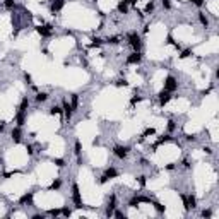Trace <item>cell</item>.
<instances>
[{
  "mask_svg": "<svg viewBox=\"0 0 219 219\" xmlns=\"http://www.w3.org/2000/svg\"><path fill=\"white\" fill-rule=\"evenodd\" d=\"M128 43H130V46L135 50V52H140V46H142V43H140V38H139V34L137 33H128Z\"/></svg>",
  "mask_w": 219,
  "mask_h": 219,
  "instance_id": "1",
  "label": "cell"
},
{
  "mask_svg": "<svg viewBox=\"0 0 219 219\" xmlns=\"http://www.w3.org/2000/svg\"><path fill=\"white\" fill-rule=\"evenodd\" d=\"M178 89V82H176V79L173 77V75H168L166 79H164V91H176Z\"/></svg>",
  "mask_w": 219,
  "mask_h": 219,
  "instance_id": "2",
  "label": "cell"
},
{
  "mask_svg": "<svg viewBox=\"0 0 219 219\" xmlns=\"http://www.w3.org/2000/svg\"><path fill=\"white\" fill-rule=\"evenodd\" d=\"M72 200L75 207H82V199H81V192H79V185L74 183L72 185Z\"/></svg>",
  "mask_w": 219,
  "mask_h": 219,
  "instance_id": "3",
  "label": "cell"
},
{
  "mask_svg": "<svg viewBox=\"0 0 219 219\" xmlns=\"http://www.w3.org/2000/svg\"><path fill=\"white\" fill-rule=\"evenodd\" d=\"M128 151H130V147H127V146H116L115 149H113L115 156H116V158H120V159H125V158H127Z\"/></svg>",
  "mask_w": 219,
  "mask_h": 219,
  "instance_id": "4",
  "label": "cell"
},
{
  "mask_svg": "<svg viewBox=\"0 0 219 219\" xmlns=\"http://www.w3.org/2000/svg\"><path fill=\"white\" fill-rule=\"evenodd\" d=\"M63 5H65V0H53V2H52V5H50L52 14L58 12V10H62V9H63Z\"/></svg>",
  "mask_w": 219,
  "mask_h": 219,
  "instance_id": "5",
  "label": "cell"
},
{
  "mask_svg": "<svg viewBox=\"0 0 219 219\" xmlns=\"http://www.w3.org/2000/svg\"><path fill=\"white\" fill-rule=\"evenodd\" d=\"M115 204H116V197H115V195H111L110 204H108V207H106V216H108V218H111V216H113V211H115V207H116Z\"/></svg>",
  "mask_w": 219,
  "mask_h": 219,
  "instance_id": "6",
  "label": "cell"
},
{
  "mask_svg": "<svg viewBox=\"0 0 219 219\" xmlns=\"http://www.w3.org/2000/svg\"><path fill=\"white\" fill-rule=\"evenodd\" d=\"M140 60H142L140 52H134V53L127 58V63H140Z\"/></svg>",
  "mask_w": 219,
  "mask_h": 219,
  "instance_id": "7",
  "label": "cell"
},
{
  "mask_svg": "<svg viewBox=\"0 0 219 219\" xmlns=\"http://www.w3.org/2000/svg\"><path fill=\"white\" fill-rule=\"evenodd\" d=\"M171 99V94H169V91H161L159 92V105L161 106H164L168 101Z\"/></svg>",
  "mask_w": 219,
  "mask_h": 219,
  "instance_id": "8",
  "label": "cell"
},
{
  "mask_svg": "<svg viewBox=\"0 0 219 219\" xmlns=\"http://www.w3.org/2000/svg\"><path fill=\"white\" fill-rule=\"evenodd\" d=\"M36 31L41 36H50L52 34V26H39V28H36Z\"/></svg>",
  "mask_w": 219,
  "mask_h": 219,
  "instance_id": "9",
  "label": "cell"
},
{
  "mask_svg": "<svg viewBox=\"0 0 219 219\" xmlns=\"http://www.w3.org/2000/svg\"><path fill=\"white\" fill-rule=\"evenodd\" d=\"M118 176V171L115 169V168H108L106 171H105V178L106 180H110V178H116Z\"/></svg>",
  "mask_w": 219,
  "mask_h": 219,
  "instance_id": "10",
  "label": "cell"
},
{
  "mask_svg": "<svg viewBox=\"0 0 219 219\" xmlns=\"http://www.w3.org/2000/svg\"><path fill=\"white\" fill-rule=\"evenodd\" d=\"M16 120H17V127H22L26 122V111H19L16 115Z\"/></svg>",
  "mask_w": 219,
  "mask_h": 219,
  "instance_id": "11",
  "label": "cell"
},
{
  "mask_svg": "<svg viewBox=\"0 0 219 219\" xmlns=\"http://www.w3.org/2000/svg\"><path fill=\"white\" fill-rule=\"evenodd\" d=\"M31 202H33V194H31V192H29V194H24V195L19 199V204H22V205H24V204H31Z\"/></svg>",
  "mask_w": 219,
  "mask_h": 219,
  "instance_id": "12",
  "label": "cell"
},
{
  "mask_svg": "<svg viewBox=\"0 0 219 219\" xmlns=\"http://www.w3.org/2000/svg\"><path fill=\"white\" fill-rule=\"evenodd\" d=\"M127 9H128V0H120V3H118V12H120V14H127Z\"/></svg>",
  "mask_w": 219,
  "mask_h": 219,
  "instance_id": "13",
  "label": "cell"
},
{
  "mask_svg": "<svg viewBox=\"0 0 219 219\" xmlns=\"http://www.w3.org/2000/svg\"><path fill=\"white\" fill-rule=\"evenodd\" d=\"M63 113H65V118L70 120V116H72V106L69 103H63Z\"/></svg>",
  "mask_w": 219,
  "mask_h": 219,
  "instance_id": "14",
  "label": "cell"
},
{
  "mask_svg": "<svg viewBox=\"0 0 219 219\" xmlns=\"http://www.w3.org/2000/svg\"><path fill=\"white\" fill-rule=\"evenodd\" d=\"M21 135H22L21 127H16L14 130H12V139H14V142H19V140H21Z\"/></svg>",
  "mask_w": 219,
  "mask_h": 219,
  "instance_id": "15",
  "label": "cell"
},
{
  "mask_svg": "<svg viewBox=\"0 0 219 219\" xmlns=\"http://www.w3.org/2000/svg\"><path fill=\"white\" fill-rule=\"evenodd\" d=\"M46 99H48V94H46V92H38L36 94V101L38 103H45Z\"/></svg>",
  "mask_w": 219,
  "mask_h": 219,
  "instance_id": "16",
  "label": "cell"
},
{
  "mask_svg": "<svg viewBox=\"0 0 219 219\" xmlns=\"http://www.w3.org/2000/svg\"><path fill=\"white\" fill-rule=\"evenodd\" d=\"M29 106V99L28 98H22V101H21V106H19V111H26Z\"/></svg>",
  "mask_w": 219,
  "mask_h": 219,
  "instance_id": "17",
  "label": "cell"
},
{
  "mask_svg": "<svg viewBox=\"0 0 219 219\" xmlns=\"http://www.w3.org/2000/svg\"><path fill=\"white\" fill-rule=\"evenodd\" d=\"M3 5H5V9L12 10V9H16V0H5V2H3Z\"/></svg>",
  "mask_w": 219,
  "mask_h": 219,
  "instance_id": "18",
  "label": "cell"
},
{
  "mask_svg": "<svg viewBox=\"0 0 219 219\" xmlns=\"http://www.w3.org/2000/svg\"><path fill=\"white\" fill-rule=\"evenodd\" d=\"M199 21L202 22V26H205V28L209 26V19L204 16V12H199Z\"/></svg>",
  "mask_w": 219,
  "mask_h": 219,
  "instance_id": "19",
  "label": "cell"
},
{
  "mask_svg": "<svg viewBox=\"0 0 219 219\" xmlns=\"http://www.w3.org/2000/svg\"><path fill=\"white\" fill-rule=\"evenodd\" d=\"M152 205H154V209H156L158 212H164V211H166V207H164L163 204H159V202H152Z\"/></svg>",
  "mask_w": 219,
  "mask_h": 219,
  "instance_id": "20",
  "label": "cell"
},
{
  "mask_svg": "<svg viewBox=\"0 0 219 219\" xmlns=\"http://www.w3.org/2000/svg\"><path fill=\"white\" fill-rule=\"evenodd\" d=\"M187 202H188V209H194V207H195V204H197V202H195V197H194V195L187 197Z\"/></svg>",
  "mask_w": 219,
  "mask_h": 219,
  "instance_id": "21",
  "label": "cell"
},
{
  "mask_svg": "<svg viewBox=\"0 0 219 219\" xmlns=\"http://www.w3.org/2000/svg\"><path fill=\"white\" fill-rule=\"evenodd\" d=\"M70 106H72V111L77 110V106H79V98H77V94H74L72 96V105H70Z\"/></svg>",
  "mask_w": 219,
  "mask_h": 219,
  "instance_id": "22",
  "label": "cell"
},
{
  "mask_svg": "<svg viewBox=\"0 0 219 219\" xmlns=\"http://www.w3.org/2000/svg\"><path fill=\"white\" fill-rule=\"evenodd\" d=\"M60 185H62V182H60V180H55V182L50 185V190H58V188H60Z\"/></svg>",
  "mask_w": 219,
  "mask_h": 219,
  "instance_id": "23",
  "label": "cell"
},
{
  "mask_svg": "<svg viewBox=\"0 0 219 219\" xmlns=\"http://www.w3.org/2000/svg\"><path fill=\"white\" fill-rule=\"evenodd\" d=\"M75 154H77V158L81 159V142H79V140H75Z\"/></svg>",
  "mask_w": 219,
  "mask_h": 219,
  "instance_id": "24",
  "label": "cell"
},
{
  "mask_svg": "<svg viewBox=\"0 0 219 219\" xmlns=\"http://www.w3.org/2000/svg\"><path fill=\"white\" fill-rule=\"evenodd\" d=\"M60 111H62L60 106H52V108H50V113H52V115H60Z\"/></svg>",
  "mask_w": 219,
  "mask_h": 219,
  "instance_id": "25",
  "label": "cell"
},
{
  "mask_svg": "<svg viewBox=\"0 0 219 219\" xmlns=\"http://www.w3.org/2000/svg\"><path fill=\"white\" fill-rule=\"evenodd\" d=\"M108 43H110V45H118V43H120V38H118V36L110 38V39H108Z\"/></svg>",
  "mask_w": 219,
  "mask_h": 219,
  "instance_id": "26",
  "label": "cell"
},
{
  "mask_svg": "<svg viewBox=\"0 0 219 219\" xmlns=\"http://www.w3.org/2000/svg\"><path fill=\"white\" fill-rule=\"evenodd\" d=\"M53 164H56L58 168H63L65 166V161L63 159H53Z\"/></svg>",
  "mask_w": 219,
  "mask_h": 219,
  "instance_id": "27",
  "label": "cell"
},
{
  "mask_svg": "<svg viewBox=\"0 0 219 219\" xmlns=\"http://www.w3.org/2000/svg\"><path fill=\"white\" fill-rule=\"evenodd\" d=\"M152 10H154V3L151 2V3H147V7H146V12H147V14H151Z\"/></svg>",
  "mask_w": 219,
  "mask_h": 219,
  "instance_id": "28",
  "label": "cell"
},
{
  "mask_svg": "<svg viewBox=\"0 0 219 219\" xmlns=\"http://www.w3.org/2000/svg\"><path fill=\"white\" fill-rule=\"evenodd\" d=\"M190 55H192V50H185V52H182L180 58H187V56H190Z\"/></svg>",
  "mask_w": 219,
  "mask_h": 219,
  "instance_id": "29",
  "label": "cell"
},
{
  "mask_svg": "<svg viewBox=\"0 0 219 219\" xmlns=\"http://www.w3.org/2000/svg\"><path fill=\"white\" fill-rule=\"evenodd\" d=\"M60 212H62L60 209H52V211H48V214H50V216H58Z\"/></svg>",
  "mask_w": 219,
  "mask_h": 219,
  "instance_id": "30",
  "label": "cell"
},
{
  "mask_svg": "<svg viewBox=\"0 0 219 219\" xmlns=\"http://www.w3.org/2000/svg\"><path fill=\"white\" fill-rule=\"evenodd\" d=\"M101 43H103V41H101L99 38H94V39H92V46H101Z\"/></svg>",
  "mask_w": 219,
  "mask_h": 219,
  "instance_id": "31",
  "label": "cell"
},
{
  "mask_svg": "<svg viewBox=\"0 0 219 219\" xmlns=\"http://www.w3.org/2000/svg\"><path fill=\"white\" fill-rule=\"evenodd\" d=\"M62 212H63V216H67V218H69V216L72 214V211H70L69 207H63V209H62Z\"/></svg>",
  "mask_w": 219,
  "mask_h": 219,
  "instance_id": "32",
  "label": "cell"
},
{
  "mask_svg": "<svg viewBox=\"0 0 219 219\" xmlns=\"http://www.w3.org/2000/svg\"><path fill=\"white\" fill-rule=\"evenodd\" d=\"M116 86H118V87H122V86H127V81H125V79H120V81H116Z\"/></svg>",
  "mask_w": 219,
  "mask_h": 219,
  "instance_id": "33",
  "label": "cell"
},
{
  "mask_svg": "<svg viewBox=\"0 0 219 219\" xmlns=\"http://www.w3.org/2000/svg\"><path fill=\"white\" fill-rule=\"evenodd\" d=\"M168 130H169V132H171V130H175V122H173V120H169V122H168Z\"/></svg>",
  "mask_w": 219,
  "mask_h": 219,
  "instance_id": "34",
  "label": "cell"
},
{
  "mask_svg": "<svg viewBox=\"0 0 219 219\" xmlns=\"http://www.w3.org/2000/svg\"><path fill=\"white\" fill-rule=\"evenodd\" d=\"M161 3H163V7H164V9H169V7H171L169 0H161Z\"/></svg>",
  "mask_w": 219,
  "mask_h": 219,
  "instance_id": "35",
  "label": "cell"
},
{
  "mask_svg": "<svg viewBox=\"0 0 219 219\" xmlns=\"http://www.w3.org/2000/svg\"><path fill=\"white\" fill-rule=\"evenodd\" d=\"M192 3L197 5V7H202V5H204V0H192Z\"/></svg>",
  "mask_w": 219,
  "mask_h": 219,
  "instance_id": "36",
  "label": "cell"
},
{
  "mask_svg": "<svg viewBox=\"0 0 219 219\" xmlns=\"http://www.w3.org/2000/svg\"><path fill=\"white\" fill-rule=\"evenodd\" d=\"M154 134V128H147L146 132H144V137H147V135H152Z\"/></svg>",
  "mask_w": 219,
  "mask_h": 219,
  "instance_id": "37",
  "label": "cell"
},
{
  "mask_svg": "<svg viewBox=\"0 0 219 219\" xmlns=\"http://www.w3.org/2000/svg\"><path fill=\"white\" fill-rule=\"evenodd\" d=\"M24 81H26V84H31V75L29 74H24Z\"/></svg>",
  "mask_w": 219,
  "mask_h": 219,
  "instance_id": "38",
  "label": "cell"
},
{
  "mask_svg": "<svg viewBox=\"0 0 219 219\" xmlns=\"http://www.w3.org/2000/svg\"><path fill=\"white\" fill-rule=\"evenodd\" d=\"M139 183H140V187H144L146 185V176H139Z\"/></svg>",
  "mask_w": 219,
  "mask_h": 219,
  "instance_id": "39",
  "label": "cell"
},
{
  "mask_svg": "<svg viewBox=\"0 0 219 219\" xmlns=\"http://www.w3.org/2000/svg\"><path fill=\"white\" fill-rule=\"evenodd\" d=\"M202 216H204V218H211V216H212V212H211V211H204V212H202Z\"/></svg>",
  "mask_w": 219,
  "mask_h": 219,
  "instance_id": "40",
  "label": "cell"
},
{
  "mask_svg": "<svg viewBox=\"0 0 219 219\" xmlns=\"http://www.w3.org/2000/svg\"><path fill=\"white\" fill-rule=\"evenodd\" d=\"M33 218H34V219H43V214H34Z\"/></svg>",
  "mask_w": 219,
  "mask_h": 219,
  "instance_id": "41",
  "label": "cell"
},
{
  "mask_svg": "<svg viewBox=\"0 0 219 219\" xmlns=\"http://www.w3.org/2000/svg\"><path fill=\"white\" fill-rule=\"evenodd\" d=\"M28 154H33V146H28Z\"/></svg>",
  "mask_w": 219,
  "mask_h": 219,
  "instance_id": "42",
  "label": "cell"
},
{
  "mask_svg": "<svg viewBox=\"0 0 219 219\" xmlns=\"http://www.w3.org/2000/svg\"><path fill=\"white\" fill-rule=\"evenodd\" d=\"M3 128H5V125H3V122H0V132H3Z\"/></svg>",
  "mask_w": 219,
  "mask_h": 219,
  "instance_id": "43",
  "label": "cell"
},
{
  "mask_svg": "<svg viewBox=\"0 0 219 219\" xmlns=\"http://www.w3.org/2000/svg\"><path fill=\"white\" fill-rule=\"evenodd\" d=\"M128 3H137V0H128Z\"/></svg>",
  "mask_w": 219,
  "mask_h": 219,
  "instance_id": "44",
  "label": "cell"
}]
</instances>
